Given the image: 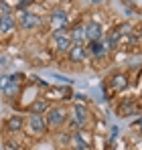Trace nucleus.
I'll return each instance as SVG.
<instances>
[{"label": "nucleus", "mask_w": 142, "mask_h": 150, "mask_svg": "<svg viewBox=\"0 0 142 150\" xmlns=\"http://www.w3.org/2000/svg\"><path fill=\"white\" fill-rule=\"evenodd\" d=\"M16 23L21 25V28H35L41 25V18L28 10H18L16 12Z\"/></svg>", "instance_id": "nucleus-1"}, {"label": "nucleus", "mask_w": 142, "mask_h": 150, "mask_svg": "<svg viewBox=\"0 0 142 150\" xmlns=\"http://www.w3.org/2000/svg\"><path fill=\"white\" fill-rule=\"evenodd\" d=\"M53 41H55V47H57L59 53H67V51L73 47L71 37L65 33V28H63V30H53Z\"/></svg>", "instance_id": "nucleus-2"}, {"label": "nucleus", "mask_w": 142, "mask_h": 150, "mask_svg": "<svg viewBox=\"0 0 142 150\" xmlns=\"http://www.w3.org/2000/svg\"><path fill=\"white\" fill-rule=\"evenodd\" d=\"M67 25H69L67 12L63 8H55L53 14H51V26H53V30H63V28H67Z\"/></svg>", "instance_id": "nucleus-3"}, {"label": "nucleus", "mask_w": 142, "mask_h": 150, "mask_svg": "<svg viewBox=\"0 0 142 150\" xmlns=\"http://www.w3.org/2000/svg\"><path fill=\"white\" fill-rule=\"evenodd\" d=\"M63 122H65V110L61 105L49 110V114H47V126L49 128H59Z\"/></svg>", "instance_id": "nucleus-4"}, {"label": "nucleus", "mask_w": 142, "mask_h": 150, "mask_svg": "<svg viewBox=\"0 0 142 150\" xmlns=\"http://www.w3.org/2000/svg\"><path fill=\"white\" fill-rule=\"evenodd\" d=\"M102 25L99 23H87L85 25V41L94 43V41H99L102 39Z\"/></svg>", "instance_id": "nucleus-5"}, {"label": "nucleus", "mask_w": 142, "mask_h": 150, "mask_svg": "<svg viewBox=\"0 0 142 150\" xmlns=\"http://www.w3.org/2000/svg\"><path fill=\"white\" fill-rule=\"evenodd\" d=\"M28 124H31V128H33V132H35V134H39V136L47 132V122H45V118H41L39 114H31Z\"/></svg>", "instance_id": "nucleus-6"}, {"label": "nucleus", "mask_w": 142, "mask_h": 150, "mask_svg": "<svg viewBox=\"0 0 142 150\" xmlns=\"http://www.w3.org/2000/svg\"><path fill=\"white\" fill-rule=\"evenodd\" d=\"M73 116H75L73 122H77V126H85V124H87V120H89V110H87L85 105L77 103V105L73 108Z\"/></svg>", "instance_id": "nucleus-7"}, {"label": "nucleus", "mask_w": 142, "mask_h": 150, "mask_svg": "<svg viewBox=\"0 0 142 150\" xmlns=\"http://www.w3.org/2000/svg\"><path fill=\"white\" fill-rule=\"evenodd\" d=\"M69 37H71V43L73 45H81L85 41V25H75L71 28Z\"/></svg>", "instance_id": "nucleus-8"}, {"label": "nucleus", "mask_w": 142, "mask_h": 150, "mask_svg": "<svg viewBox=\"0 0 142 150\" xmlns=\"http://www.w3.org/2000/svg\"><path fill=\"white\" fill-rule=\"evenodd\" d=\"M85 57H87V51L83 49V45H73L69 49V59L73 63H81L85 61Z\"/></svg>", "instance_id": "nucleus-9"}, {"label": "nucleus", "mask_w": 142, "mask_h": 150, "mask_svg": "<svg viewBox=\"0 0 142 150\" xmlns=\"http://www.w3.org/2000/svg\"><path fill=\"white\" fill-rule=\"evenodd\" d=\"M14 25H16V18L8 12V14H2L0 16V33L2 35H6V33H10L12 28H14Z\"/></svg>", "instance_id": "nucleus-10"}, {"label": "nucleus", "mask_w": 142, "mask_h": 150, "mask_svg": "<svg viewBox=\"0 0 142 150\" xmlns=\"http://www.w3.org/2000/svg\"><path fill=\"white\" fill-rule=\"evenodd\" d=\"M89 53L94 55L95 59H102L104 55H106V43L99 39V41H94V43H89Z\"/></svg>", "instance_id": "nucleus-11"}, {"label": "nucleus", "mask_w": 142, "mask_h": 150, "mask_svg": "<svg viewBox=\"0 0 142 150\" xmlns=\"http://www.w3.org/2000/svg\"><path fill=\"white\" fill-rule=\"evenodd\" d=\"M24 126V120L21 116H12L8 122H6V130H10V132H21Z\"/></svg>", "instance_id": "nucleus-12"}, {"label": "nucleus", "mask_w": 142, "mask_h": 150, "mask_svg": "<svg viewBox=\"0 0 142 150\" xmlns=\"http://www.w3.org/2000/svg\"><path fill=\"white\" fill-rule=\"evenodd\" d=\"M47 108H49V100H45V98L35 100V101H33V105H31V114H39V116H41Z\"/></svg>", "instance_id": "nucleus-13"}, {"label": "nucleus", "mask_w": 142, "mask_h": 150, "mask_svg": "<svg viewBox=\"0 0 142 150\" xmlns=\"http://www.w3.org/2000/svg\"><path fill=\"white\" fill-rule=\"evenodd\" d=\"M112 87H114V89H126V87H128V77H126V75L122 73V75H114V77H112Z\"/></svg>", "instance_id": "nucleus-14"}, {"label": "nucleus", "mask_w": 142, "mask_h": 150, "mask_svg": "<svg viewBox=\"0 0 142 150\" xmlns=\"http://www.w3.org/2000/svg\"><path fill=\"white\" fill-rule=\"evenodd\" d=\"M132 112H136V103H132V101H124L122 103V108H118V114L120 116H128V114H132Z\"/></svg>", "instance_id": "nucleus-15"}, {"label": "nucleus", "mask_w": 142, "mask_h": 150, "mask_svg": "<svg viewBox=\"0 0 142 150\" xmlns=\"http://www.w3.org/2000/svg\"><path fill=\"white\" fill-rule=\"evenodd\" d=\"M31 4H33V0H18V2H16V8H18V10H26Z\"/></svg>", "instance_id": "nucleus-16"}, {"label": "nucleus", "mask_w": 142, "mask_h": 150, "mask_svg": "<svg viewBox=\"0 0 142 150\" xmlns=\"http://www.w3.org/2000/svg\"><path fill=\"white\" fill-rule=\"evenodd\" d=\"M75 100H77L79 103H81V105H83V101H85V98H83V96H75Z\"/></svg>", "instance_id": "nucleus-17"}, {"label": "nucleus", "mask_w": 142, "mask_h": 150, "mask_svg": "<svg viewBox=\"0 0 142 150\" xmlns=\"http://www.w3.org/2000/svg\"><path fill=\"white\" fill-rule=\"evenodd\" d=\"M94 2H99V0H94Z\"/></svg>", "instance_id": "nucleus-18"}, {"label": "nucleus", "mask_w": 142, "mask_h": 150, "mask_svg": "<svg viewBox=\"0 0 142 150\" xmlns=\"http://www.w3.org/2000/svg\"><path fill=\"white\" fill-rule=\"evenodd\" d=\"M140 132H142V128H140Z\"/></svg>", "instance_id": "nucleus-19"}]
</instances>
